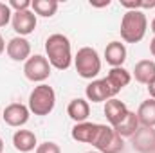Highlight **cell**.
I'll list each match as a JSON object with an SVG mask.
<instances>
[{
    "label": "cell",
    "mask_w": 155,
    "mask_h": 153,
    "mask_svg": "<svg viewBox=\"0 0 155 153\" xmlns=\"http://www.w3.org/2000/svg\"><path fill=\"white\" fill-rule=\"evenodd\" d=\"M31 9H33L35 15L51 18L58 11V2L56 0H33L31 2Z\"/></svg>",
    "instance_id": "44dd1931"
},
{
    "label": "cell",
    "mask_w": 155,
    "mask_h": 153,
    "mask_svg": "<svg viewBox=\"0 0 155 153\" xmlns=\"http://www.w3.org/2000/svg\"><path fill=\"white\" fill-rule=\"evenodd\" d=\"M150 50H152V56L155 58V36H153V40L150 41Z\"/></svg>",
    "instance_id": "484cf974"
},
{
    "label": "cell",
    "mask_w": 155,
    "mask_h": 153,
    "mask_svg": "<svg viewBox=\"0 0 155 153\" xmlns=\"http://www.w3.org/2000/svg\"><path fill=\"white\" fill-rule=\"evenodd\" d=\"M130 79H132L130 72H128L126 69H123V67H114V69H110V72L105 77V81H107V85L110 86V90H112L114 96L119 94V92L130 83Z\"/></svg>",
    "instance_id": "7c38bea8"
},
{
    "label": "cell",
    "mask_w": 155,
    "mask_h": 153,
    "mask_svg": "<svg viewBox=\"0 0 155 153\" xmlns=\"http://www.w3.org/2000/svg\"><path fill=\"white\" fill-rule=\"evenodd\" d=\"M4 151V141H2V137H0V153Z\"/></svg>",
    "instance_id": "83f0119b"
},
{
    "label": "cell",
    "mask_w": 155,
    "mask_h": 153,
    "mask_svg": "<svg viewBox=\"0 0 155 153\" xmlns=\"http://www.w3.org/2000/svg\"><path fill=\"white\" fill-rule=\"evenodd\" d=\"M97 128H99V124H96V122H78L76 126L72 128V139L78 141V142H85V144H92V141H94V137H96V133H97Z\"/></svg>",
    "instance_id": "9a60e30c"
},
{
    "label": "cell",
    "mask_w": 155,
    "mask_h": 153,
    "mask_svg": "<svg viewBox=\"0 0 155 153\" xmlns=\"http://www.w3.org/2000/svg\"><path fill=\"white\" fill-rule=\"evenodd\" d=\"M9 7L15 9V13H18V11H27V9H31V2H29V0H11V2H9Z\"/></svg>",
    "instance_id": "cb8c5ba5"
},
{
    "label": "cell",
    "mask_w": 155,
    "mask_h": 153,
    "mask_svg": "<svg viewBox=\"0 0 155 153\" xmlns=\"http://www.w3.org/2000/svg\"><path fill=\"white\" fill-rule=\"evenodd\" d=\"M134 76H135V81H139L143 85H148L155 77V61H152V60L137 61L135 69H134Z\"/></svg>",
    "instance_id": "ac0fdd59"
},
{
    "label": "cell",
    "mask_w": 155,
    "mask_h": 153,
    "mask_svg": "<svg viewBox=\"0 0 155 153\" xmlns=\"http://www.w3.org/2000/svg\"><path fill=\"white\" fill-rule=\"evenodd\" d=\"M4 49H5V41H4V38H2V34H0V54L4 52Z\"/></svg>",
    "instance_id": "4316f807"
},
{
    "label": "cell",
    "mask_w": 155,
    "mask_h": 153,
    "mask_svg": "<svg viewBox=\"0 0 155 153\" xmlns=\"http://www.w3.org/2000/svg\"><path fill=\"white\" fill-rule=\"evenodd\" d=\"M148 20L143 11H126L121 20V38L126 43H137L144 38Z\"/></svg>",
    "instance_id": "7a4b0ae2"
},
{
    "label": "cell",
    "mask_w": 155,
    "mask_h": 153,
    "mask_svg": "<svg viewBox=\"0 0 155 153\" xmlns=\"http://www.w3.org/2000/svg\"><path fill=\"white\" fill-rule=\"evenodd\" d=\"M87 153H99V151H87Z\"/></svg>",
    "instance_id": "f546056e"
},
{
    "label": "cell",
    "mask_w": 155,
    "mask_h": 153,
    "mask_svg": "<svg viewBox=\"0 0 155 153\" xmlns=\"http://www.w3.org/2000/svg\"><path fill=\"white\" fill-rule=\"evenodd\" d=\"M5 50H7V56L13 61H27L31 58V43L24 36L11 38L7 47H5Z\"/></svg>",
    "instance_id": "30bf717a"
},
{
    "label": "cell",
    "mask_w": 155,
    "mask_h": 153,
    "mask_svg": "<svg viewBox=\"0 0 155 153\" xmlns=\"http://www.w3.org/2000/svg\"><path fill=\"white\" fill-rule=\"evenodd\" d=\"M105 60L108 65L114 67H123L124 60H126V47L121 41H110L105 49Z\"/></svg>",
    "instance_id": "2e32d148"
},
{
    "label": "cell",
    "mask_w": 155,
    "mask_h": 153,
    "mask_svg": "<svg viewBox=\"0 0 155 153\" xmlns=\"http://www.w3.org/2000/svg\"><path fill=\"white\" fill-rule=\"evenodd\" d=\"M67 114H69V117H71L72 121H76V124L78 122H85L87 117L90 115V106H88V103H87L85 99L78 97V99H72V101L69 103Z\"/></svg>",
    "instance_id": "e0dca14e"
},
{
    "label": "cell",
    "mask_w": 155,
    "mask_h": 153,
    "mask_svg": "<svg viewBox=\"0 0 155 153\" xmlns=\"http://www.w3.org/2000/svg\"><path fill=\"white\" fill-rule=\"evenodd\" d=\"M36 153H61V150L56 142L47 141V142H41V144L36 146Z\"/></svg>",
    "instance_id": "603a6c76"
},
{
    "label": "cell",
    "mask_w": 155,
    "mask_h": 153,
    "mask_svg": "<svg viewBox=\"0 0 155 153\" xmlns=\"http://www.w3.org/2000/svg\"><path fill=\"white\" fill-rule=\"evenodd\" d=\"M29 106H25V105H22V103H11L9 106H5L4 108V121H5V124H9V126H13V128H20V126H24L27 121H29Z\"/></svg>",
    "instance_id": "ba28073f"
},
{
    "label": "cell",
    "mask_w": 155,
    "mask_h": 153,
    "mask_svg": "<svg viewBox=\"0 0 155 153\" xmlns=\"http://www.w3.org/2000/svg\"><path fill=\"white\" fill-rule=\"evenodd\" d=\"M148 92H150V96H152V99H155V77L148 83Z\"/></svg>",
    "instance_id": "d4e9b609"
},
{
    "label": "cell",
    "mask_w": 155,
    "mask_h": 153,
    "mask_svg": "<svg viewBox=\"0 0 155 153\" xmlns=\"http://www.w3.org/2000/svg\"><path fill=\"white\" fill-rule=\"evenodd\" d=\"M85 94H87V99L92 103H101V101H108L114 97V94L105 79H96V81L88 83L85 88Z\"/></svg>",
    "instance_id": "8fae6325"
},
{
    "label": "cell",
    "mask_w": 155,
    "mask_h": 153,
    "mask_svg": "<svg viewBox=\"0 0 155 153\" xmlns=\"http://www.w3.org/2000/svg\"><path fill=\"white\" fill-rule=\"evenodd\" d=\"M152 33H153V34H155V18H153V20H152Z\"/></svg>",
    "instance_id": "f1b7e54d"
},
{
    "label": "cell",
    "mask_w": 155,
    "mask_h": 153,
    "mask_svg": "<svg viewBox=\"0 0 155 153\" xmlns=\"http://www.w3.org/2000/svg\"><path fill=\"white\" fill-rule=\"evenodd\" d=\"M132 146L139 153L155 151V130L148 126H139V130L132 135Z\"/></svg>",
    "instance_id": "52a82bcc"
},
{
    "label": "cell",
    "mask_w": 155,
    "mask_h": 153,
    "mask_svg": "<svg viewBox=\"0 0 155 153\" xmlns=\"http://www.w3.org/2000/svg\"><path fill=\"white\" fill-rule=\"evenodd\" d=\"M137 119H139V124L153 128L155 126V99L150 97V99L141 103V106L137 110Z\"/></svg>",
    "instance_id": "ffe728a7"
},
{
    "label": "cell",
    "mask_w": 155,
    "mask_h": 153,
    "mask_svg": "<svg viewBox=\"0 0 155 153\" xmlns=\"http://www.w3.org/2000/svg\"><path fill=\"white\" fill-rule=\"evenodd\" d=\"M45 52L51 67L58 70H67L72 63V50H71V41L65 34H51L45 40Z\"/></svg>",
    "instance_id": "6da1fadb"
},
{
    "label": "cell",
    "mask_w": 155,
    "mask_h": 153,
    "mask_svg": "<svg viewBox=\"0 0 155 153\" xmlns=\"http://www.w3.org/2000/svg\"><path fill=\"white\" fill-rule=\"evenodd\" d=\"M13 146L20 153H29L36 148V135L31 130H18L13 135Z\"/></svg>",
    "instance_id": "5bb4252c"
},
{
    "label": "cell",
    "mask_w": 155,
    "mask_h": 153,
    "mask_svg": "<svg viewBox=\"0 0 155 153\" xmlns=\"http://www.w3.org/2000/svg\"><path fill=\"white\" fill-rule=\"evenodd\" d=\"M24 74L33 83H41V81H45L47 77L51 76V63H49V60L45 56L35 54V56H31L25 61Z\"/></svg>",
    "instance_id": "8992f818"
},
{
    "label": "cell",
    "mask_w": 155,
    "mask_h": 153,
    "mask_svg": "<svg viewBox=\"0 0 155 153\" xmlns=\"http://www.w3.org/2000/svg\"><path fill=\"white\" fill-rule=\"evenodd\" d=\"M126 114H128V108H126V105L123 101H119L116 97H112V99L107 101V105H105V117H107V121L110 122L112 128L117 126L124 119Z\"/></svg>",
    "instance_id": "4fadbf2b"
},
{
    "label": "cell",
    "mask_w": 155,
    "mask_h": 153,
    "mask_svg": "<svg viewBox=\"0 0 155 153\" xmlns=\"http://www.w3.org/2000/svg\"><path fill=\"white\" fill-rule=\"evenodd\" d=\"M92 146L99 153H121L124 148L123 137H119L116 130L112 126H107V124H99L97 133L92 141Z\"/></svg>",
    "instance_id": "5b68a950"
},
{
    "label": "cell",
    "mask_w": 155,
    "mask_h": 153,
    "mask_svg": "<svg viewBox=\"0 0 155 153\" xmlns=\"http://www.w3.org/2000/svg\"><path fill=\"white\" fill-rule=\"evenodd\" d=\"M114 130H116V133L119 135V137H132V135L139 130V119H137V114L128 110V114L124 115V119H123L117 126H114Z\"/></svg>",
    "instance_id": "d6986e66"
},
{
    "label": "cell",
    "mask_w": 155,
    "mask_h": 153,
    "mask_svg": "<svg viewBox=\"0 0 155 153\" xmlns=\"http://www.w3.org/2000/svg\"><path fill=\"white\" fill-rule=\"evenodd\" d=\"M54 105H56V94L52 86L41 83L33 88L29 96V112H33L35 115H49L54 110Z\"/></svg>",
    "instance_id": "3957f363"
},
{
    "label": "cell",
    "mask_w": 155,
    "mask_h": 153,
    "mask_svg": "<svg viewBox=\"0 0 155 153\" xmlns=\"http://www.w3.org/2000/svg\"><path fill=\"white\" fill-rule=\"evenodd\" d=\"M11 24H13V29H15L20 36H27V34H31V33L36 29V15H35L31 9L13 13Z\"/></svg>",
    "instance_id": "9c48e42d"
},
{
    "label": "cell",
    "mask_w": 155,
    "mask_h": 153,
    "mask_svg": "<svg viewBox=\"0 0 155 153\" xmlns=\"http://www.w3.org/2000/svg\"><path fill=\"white\" fill-rule=\"evenodd\" d=\"M74 65H76L78 74L85 79H92L101 72V58H99L97 50L92 47H83L78 50L76 58H74Z\"/></svg>",
    "instance_id": "277c9868"
},
{
    "label": "cell",
    "mask_w": 155,
    "mask_h": 153,
    "mask_svg": "<svg viewBox=\"0 0 155 153\" xmlns=\"http://www.w3.org/2000/svg\"><path fill=\"white\" fill-rule=\"evenodd\" d=\"M13 18V11L9 7V4L0 2V27H5Z\"/></svg>",
    "instance_id": "7402d4cb"
}]
</instances>
